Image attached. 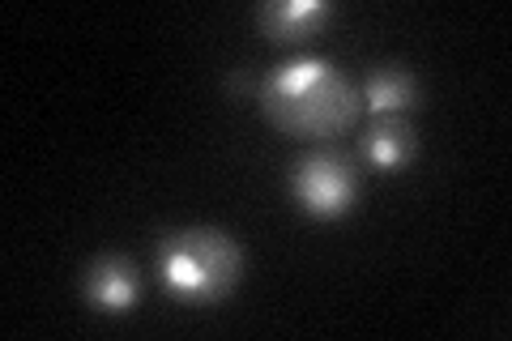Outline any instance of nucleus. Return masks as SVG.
Returning a JSON list of instances; mask_svg holds the SVG:
<instances>
[{"mask_svg":"<svg viewBox=\"0 0 512 341\" xmlns=\"http://www.w3.org/2000/svg\"><path fill=\"white\" fill-rule=\"evenodd\" d=\"M256 107L282 133L303 141H329L355 128L363 99L355 81L338 69V60L291 56L256 81Z\"/></svg>","mask_w":512,"mask_h":341,"instance_id":"nucleus-1","label":"nucleus"},{"mask_svg":"<svg viewBox=\"0 0 512 341\" xmlns=\"http://www.w3.org/2000/svg\"><path fill=\"white\" fill-rule=\"evenodd\" d=\"M154 269L184 303H218L239 286L244 248L222 226H175L154 243Z\"/></svg>","mask_w":512,"mask_h":341,"instance_id":"nucleus-2","label":"nucleus"},{"mask_svg":"<svg viewBox=\"0 0 512 341\" xmlns=\"http://www.w3.org/2000/svg\"><path fill=\"white\" fill-rule=\"evenodd\" d=\"M291 197L308 218H342L359 197V167L355 158L333 150V145H316L291 167Z\"/></svg>","mask_w":512,"mask_h":341,"instance_id":"nucleus-3","label":"nucleus"},{"mask_svg":"<svg viewBox=\"0 0 512 341\" xmlns=\"http://www.w3.org/2000/svg\"><path fill=\"white\" fill-rule=\"evenodd\" d=\"M82 295L94 312L103 316H128L141 299V273L137 265L120 252H103L94 256L82 273Z\"/></svg>","mask_w":512,"mask_h":341,"instance_id":"nucleus-4","label":"nucleus"},{"mask_svg":"<svg viewBox=\"0 0 512 341\" xmlns=\"http://www.w3.org/2000/svg\"><path fill=\"white\" fill-rule=\"evenodd\" d=\"M363 111L376 116H406V111L419 103V77H414L410 64L402 60H384V64H372V73L363 77Z\"/></svg>","mask_w":512,"mask_h":341,"instance_id":"nucleus-5","label":"nucleus"},{"mask_svg":"<svg viewBox=\"0 0 512 341\" xmlns=\"http://www.w3.org/2000/svg\"><path fill=\"white\" fill-rule=\"evenodd\" d=\"M252 18L274 43H303L333 18V0H265Z\"/></svg>","mask_w":512,"mask_h":341,"instance_id":"nucleus-6","label":"nucleus"},{"mask_svg":"<svg viewBox=\"0 0 512 341\" xmlns=\"http://www.w3.org/2000/svg\"><path fill=\"white\" fill-rule=\"evenodd\" d=\"M414 150H419V137H414L406 116H376L363 133V154L380 171H402Z\"/></svg>","mask_w":512,"mask_h":341,"instance_id":"nucleus-7","label":"nucleus"}]
</instances>
